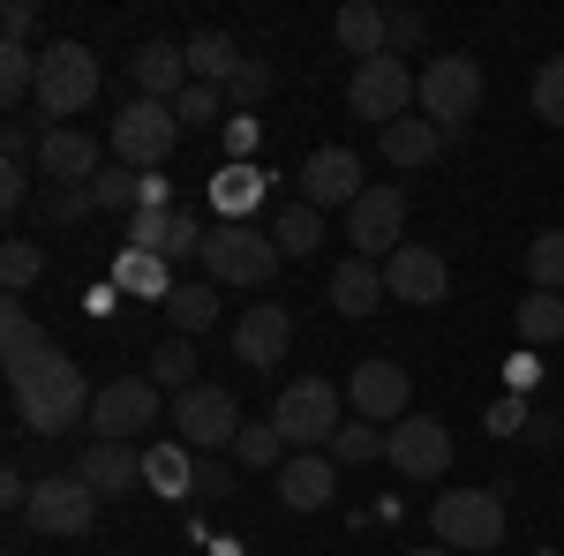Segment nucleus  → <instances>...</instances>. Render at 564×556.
<instances>
[{"label": "nucleus", "instance_id": "f257e3e1", "mask_svg": "<svg viewBox=\"0 0 564 556\" xmlns=\"http://www.w3.org/2000/svg\"><path fill=\"white\" fill-rule=\"evenodd\" d=\"M8 391H15V414H23L31 436H68L76 422H90V399H98L84 384V369L68 353H53V346L31 369H8Z\"/></svg>", "mask_w": 564, "mask_h": 556}, {"label": "nucleus", "instance_id": "f03ea898", "mask_svg": "<svg viewBox=\"0 0 564 556\" xmlns=\"http://www.w3.org/2000/svg\"><path fill=\"white\" fill-rule=\"evenodd\" d=\"M98 98V53L84 39H53L39 45V113L45 121H76Z\"/></svg>", "mask_w": 564, "mask_h": 556}, {"label": "nucleus", "instance_id": "7ed1b4c3", "mask_svg": "<svg viewBox=\"0 0 564 556\" xmlns=\"http://www.w3.org/2000/svg\"><path fill=\"white\" fill-rule=\"evenodd\" d=\"M430 526H436V542L459 556L497 549L505 542V489H444L430 504Z\"/></svg>", "mask_w": 564, "mask_h": 556}, {"label": "nucleus", "instance_id": "20e7f679", "mask_svg": "<svg viewBox=\"0 0 564 556\" xmlns=\"http://www.w3.org/2000/svg\"><path fill=\"white\" fill-rule=\"evenodd\" d=\"M475 106H481V61L475 53H444L422 68V121L444 129V143H459V135L475 129Z\"/></svg>", "mask_w": 564, "mask_h": 556}, {"label": "nucleus", "instance_id": "39448f33", "mask_svg": "<svg viewBox=\"0 0 564 556\" xmlns=\"http://www.w3.org/2000/svg\"><path fill=\"white\" fill-rule=\"evenodd\" d=\"M347 106H354V121H377V135H384L391 121H406V106H422V76H406L399 53L361 61L347 76Z\"/></svg>", "mask_w": 564, "mask_h": 556}, {"label": "nucleus", "instance_id": "423d86ee", "mask_svg": "<svg viewBox=\"0 0 564 556\" xmlns=\"http://www.w3.org/2000/svg\"><path fill=\"white\" fill-rule=\"evenodd\" d=\"M271 271H279V241H271V233L226 226V218L204 233V279H212V286H263Z\"/></svg>", "mask_w": 564, "mask_h": 556}, {"label": "nucleus", "instance_id": "0eeeda50", "mask_svg": "<svg viewBox=\"0 0 564 556\" xmlns=\"http://www.w3.org/2000/svg\"><path fill=\"white\" fill-rule=\"evenodd\" d=\"M271 422H279V436H286L294 451H332V436H339V384H324V377H294V384L279 391Z\"/></svg>", "mask_w": 564, "mask_h": 556}, {"label": "nucleus", "instance_id": "6e6552de", "mask_svg": "<svg viewBox=\"0 0 564 556\" xmlns=\"http://www.w3.org/2000/svg\"><path fill=\"white\" fill-rule=\"evenodd\" d=\"M113 159L135 173H159L166 166V151L181 143V121H174V106H159V98H135V106H121L113 113Z\"/></svg>", "mask_w": 564, "mask_h": 556}, {"label": "nucleus", "instance_id": "1a4fd4ad", "mask_svg": "<svg viewBox=\"0 0 564 556\" xmlns=\"http://www.w3.org/2000/svg\"><path fill=\"white\" fill-rule=\"evenodd\" d=\"M347 241H354V257H369V263L399 257V249H406V188L369 181V188H361V204L347 211Z\"/></svg>", "mask_w": 564, "mask_h": 556}, {"label": "nucleus", "instance_id": "9d476101", "mask_svg": "<svg viewBox=\"0 0 564 556\" xmlns=\"http://www.w3.org/2000/svg\"><path fill=\"white\" fill-rule=\"evenodd\" d=\"M174 436L188 444V451H226L234 436H241V399L226 384H196V391H181L174 399Z\"/></svg>", "mask_w": 564, "mask_h": 556}, {"label": "nucleus", "instance_id": "9b49d317", "mask_svg": "<svg viewBox=\"0 0 564 556\" xmlns=\"http://www.w3.org/2000/svg\"><path fill=\"white\" fill-rule=\"evenodd\" d=\"M159 422V384L151 377H121L90 399V444H135L143 428Z\"/></svg>", "mask_w": 564, "mask_h": 556}, {"label": "nucleus", "instance_id": "f8f14e48", "mask_svg": "<svg viewBox=\"0 0 564 556\" xmlns=\"http://www.w3.org/2000/svg\"><path fill=\"white\" fill-rule=\"evenodd\" d=\"M406 399H414V384H406V361H361L347 377V406H354V422H377V428H391V422H406Z\"/></svg>", "mask_w": 564, "mask_h": 556}, {"label": "nucleus", "instance_id": "ddd939ff", "mask_svg": "<svg viewBox=\"0 0 564 556\" xmlns=\"http://www.w3.org/2000/svg\"><path fill=\"white\" fill-rule=\"evenodd\" d=\"M31 526L39 534H90V519H98V489H90L84 473H45L39 489H31Z\"/></svg>", "mask_w": 564, "mask_h": 556}, {"label": "nucleus", "instance_id": "4468645a", "mask_svg": "<svg viewBox=\"0 0 564 556\" xmlns=\"http://www.w3.org/2000/svg\"><path fill=\"white\" fill-rule=\"evenodd\" d=\"M384 459L406 473V481H436V473L452 467V428L430 422V414H406V422L384 428Z\"/></svg>", "mask_w": 564, "mask_h": 556}, {"label": "nucleus", "instance_id": "2eb2a0df", "mask_svg": "<svg viewBox=\"0 0 564 556\" xmlns=\"http://www.w3.org/2000/svg\"><path fill=\"white\" fill-rule=\"evenodd\" d=\"M361 159H354L347 143H324V151H308L302 166V204H316V211H354L361 204Z\"/></svg>", "mask_w": 564, "mask_h": 556}, {"label": "nucleus", "instance_id": "dca6fc26", "mask_svg": "<svg viewBox=\"0 0 564 556\" xmlns=\"http://www.w3.org/2000/svg\"><path fill=\"white\" fill-rule=\"evenodd\" d=\"M286 346H294V308H286V301H257V308H241V324H234V361H249V369H279Z\"/></svg>", "mask_w": 564, "mask_h": 556}, {"label": "nucleus", "instance_id": "f3484780", "mask_svg": "<svg viewBox=\"0 0 564 556\" xmlns=\"http://www.w3.org/2000/svg\"><path fill=\"white\" fill-rule=\"evenodd\" d=\"M39 173L61 181V188H90V181L106 173V151H98L90 129H45L39 135Z\"/></svg>", "mask_w": 564, "mask_h": 556}, {"label": "nucleus", "instance_id": "a211bd4d", "mask_svg": "<svg viewBox=\"0 0 564 556\" xmlns=\"http://www.w3.org/2000/svg\"><path fill=\"white\" fill-rule=\"evenodd\" d=\"M204 233L212 226H196V211H135L129 218V249H151V257H166V263H181V257H204Z\"/></svg>", "mask_w": 564, "mask_h": 556}, {"label": "nucleus", "instance_id": "6ab92c4d", "mask_svg": "<svg viewBox=\"0 0 564 556\" xmlns=\"http://www.w3.org/2000/svg\"><path fill=\"white\" fill-rule=\"evenodd\" d=\"M444 286H452V271H444V257L436 249H399V257L384 263V294L391 301H406V308H436L444 301Z\"/></svg>", "mask_w": 564, "mask_h": 556}, {"label": "nucleus", "instance_id": "aec40b11", "mask_svg": "<svg viewBox=\"0 0 564 556\" xmlns=\"http://www.w3.org/2000/svg\"><path fill=\"white\" fill-rule=\"evenodd\" d=\"M332 497H339V459L332 451H294L279 467V504L286 512H324Z\"/></svg>", "mask_w": 564, "mask_h": 556}, {"label": "nucleus", "instance_id": "412c9836", "mask_svg": "<svg viewBox=\"0 0 564 556\" xmlns=\"http://www.w3.org/2000/svg\"><path fill=\"white\" fill-rule=\"evenodd\" d=\"M129 76H135V90H143V98H159V106H174L181 90L196 84V76H188V45H174V39L135 45V53H129Z\"/></svg>", "mask_w": 564, "mask_h": 556}, {"label": "nucleus", "instance_id": "4be33fe9", "mask_svg": "<svg viewBox=\"0 0 564 556\" xmlns=\"http://www.w3.org/2000/svg\"><path fill=\"white\" fill-rule=\"evenodd\" d=\"M76 473L98 497H129V489H143V451L135 444H90L84 459H76Z\"/></svg>", "mask_w": 564, "mask_h": 556}, {"label": "nucleus", "instance_id": "5701e85b", "mask_svg": "<svg viewBox=\"0 0 564 556\" xmlns=\"http://www.w3.org/2000/svg\"><path fill=\"white\" fill-rule=\"evenodd\" d=\"M263 181H271L263 166H234V159H226V166L212 173V211L226 218V226H249L257 204H263Z\"/></svg>", "mask_w": 564, "mask_h": 556}, {"label": "nucleus", "instance_id": "b1692460", "mask_svg": "<svg viewBox=\"0 0 564 556\" xmlns=\"http://www.w3.org/2000/svg\"><path fill=\"white\" fill-rule=\"evenodd\" d=\"M377 301H384V263L347 257L332 271V308H339V316H377Z\"/></svg>", "mask_w": 564, "mask_h": 556}, {"label": "nucleus", "instance_id": "393cba45", "mask_svg": "<svg viewBox=\"0 0 564 556\" xmlns=\"http://www.w3.org/2000/svg\"><path fill=\"white\" fill-rule=\"evenodd\" d=\"M332 31H339V45L354 53V68H361V61H384V53H391V39H384V8H377V0H347Z\"/></svg>", "mask_w": 564, "mask_h": 556}, {"label": "nucleus", "instance_id": "a878e982", "mask_svg": "<svg viewBox=\"0 0 564 556\" xmlns=\"http://www.w3.org/2000/svg\"><path fill=\"white\" fill-rule=\"evenodd\" d=\"M113 286H121V294H143V301H174V263L166 257H151V249H121V257H113Z\"/></svg>", "mask_w": 564, "mask_h": 556}, {"label": "nucleus", "instance_id": "bb28decb", "mask_svg": "<svg viewBox=\"0 0 564 556\" xmlns=\"http://www.w3.org/2000/svg\"><path fill=\"white\" fill-rule=\"evenodd\" d=\"M436 151H444V129L422 121V113H406V121H391V129H384V159L399 173H406V166H430Z\"/></svg>", "mask_w": 564, "mask_h": 556}, {"label": "nucleus", "instance_id": "cd10ccee", "mask_svg": "<svg viewBox=\"0 0 564 556\" xmlns=\"http://www.w3.org/2000/svg\"><path fill=\"white\" fill-rule=\"evenodd\" d=\"M143 489H159V497H196V451H188V444L143 451Z\"/></svg>", "mask_w": 564, "mask_h": 556}, {"label": "nucleus", "instance_id": "c85d7f7f", "mask_svg": "<svg viewBox=\"0 0 564 556\" xmlns=\"http://www.w3.org/2000/svg\"><path fill=\"white\" fill-rule=\"evenodd\" d=\"M166 324H174L181 339L212 331V324H218V286H212V279H181L174 301H166Z\"/></svg>", "mask_w": 564, "mask_h": 556}, {"label": "nucleus", "instance_id": "c756f323", "mask_svg": "<svg viewBox=\"0 0 564 556\" xmlns=\"http://www.w3.org/2000/svg\"><path fill=\"white\" fill-rule=\"evenodd\" d=\"M188 76L226 90L234 76H241V53H234V39H226V31H196V39H188Z\"/></svg>", "mask_w": 564, "mask_h": 556}, {"label": "nucleus", "instance_id": "7c9ffc66", "mask_svg": "<svg viewBox=\"0 0 564 556\" xmlns=\"http://www.w3.org/2000/svg\"><path fill=\"white\" fill-rule=\"evenodd\" d=\"M143 377H151L159 391H174V399H181V391H196V346H188V339H159Z\"/></svg>", "mask_w": 564, "mask_h": 556}, {"label": "nucleus", "instance_id": "2f4dec72", "mask_svg": "<svg viewBox=\"0 0 564 556\" xmlns=\"http://www.w3.org/2000/svg\"><path fill=\"white\" fill-rule=\"evenodd\" d=\"M271 241H279V257H316V241H324V211H316V204H286L279 226H271Z\"/></svg>", "mask_w": 564, "mask_h": 556}, {"label": "nucleus", "instance_id": "473e14b6", "mask_svg": "<svg viewBox=\"0 0 564 556\" xmlns=\"http://www.w3.org/2000/svg\"><path fill=\"white\" fill-rule=\"evenodd\" d=\"M0 353H8V369H31L45 353V339H39V324H31V308L23 301H8L0 308Z\"/></svg>", "mask_w": 564, "mask_h": 556}, {"label": "nucleus", "instance_id": "72a5a7b5", "mask_svg": "<svg viewBox=\"0 0 564 556\" xmlns=\"http://www.w3.org/2000/svg\"><path fill=\"white\" fill-rule=\"evenodd\" d=\"M527 286H534V294H564V233L557 226L527 241Z\"/></svg>", "mask_w": 564, "mask_h": 556}, {"label": "nucleus", "instance_id": "f704fd0d", "mask_svg": "<svg viewBox=\"0 0 564 556\" xmlns=\"http://www.w3.org/2000/svg\"><path fill=\"white\" fill-rule=\"evenodd\" d=\"M0 98H8V106L39 98V53L15 45V39H0Z\"/></svg>", "mask_w": 564, "mask_h": 556}, {"label": "nucleus", "instance_id": "c9c22d12", "mask_svg": "<svg viewBox=\"0 0 564 556\" xmlns=\"http://www.w3.org/2000/svg\"><path fill=\"white\" fill-rule=\"evenodd\" d=\"M90 204H98V211H143V173L135 166H106L98 173V181H90Z\"/></svg>", "mask_w": 564, "mask_h": 556}, {"label": "nucleus", "instance_id": "e433bc0d", "mask_svg": "<svg viewBox=\"0 0 564 556\" xmlns=\"http://www.w3.org/2000/svg\"><path fill=\"white\" fill-rule=\"evenodd\" d=\"M520 339H527V346L564 339V294H527V301H520Z\"/></svg>", "mask_w": 564, "mask_h": 556}, {"label": "nucleus", "instance_id": "4c0bfd02", "mask_svg": "<svg viewBox=\"0 0 564 556\" xmlns=\"http://www.w3.org/2000/svg\"><path fill=\"white\" fill-rule=\"evenodd\" d=\"M332 459H339V467H369V459H384V428H377V422H339Z\"/></svg>", "mask_w": 564, "mask_h": 556}, {"label": "nucleus", "instance_id": "58836bf2", "mask_svg": "<svg viewBox=\"0 0 564 556\" xmlns=\"http://www.w3.org/2000/svg\"><path fill=\"white\" fill-rule=\"evenodd\" d=\"M527 98H534V113H542L550 129H564V53H550V61L534 68V90H527Z\"/></svg>", "mask_w": 564, "mask_h": 556}, {"label": "nucleus", "instance_id": "ea45409f", "mask_svg": "<svg viewBox=\"0 0 564 556\" xmlns=\"http://www.w3.org/2000/svg\"><path fill=\"white\" fill-rule=\"evenodd\" d=\"M39 271H45V249H39V241H8V249H0V286H8V301L23 294Z\"/></svg>", "mask_w": 564, "mask_h": 556}, {"label": "nucleus", "instance_id": "a19ab883", "mask_svg": "<svg viewBox=\"0 0 564 556\" xmlns=\"http://www.w3.org/2000/svg\"><path fill=\"white\" fill-rule=\"evenodd\" d=\"M279 451H286L279 422H241V436H234V459H241V467H271Z\"/></svg>", "mask_w": 564, "mask_h": 556}, {"label": "nucleus", "instance_id": "79ce46f5", "mask_svg": "<svg viewBox=\"0 0 564 556\" xmlns=\"http://www.w3.org/2000/svg\"><path fill=\"white\" fill-rule=\"evenodd\" d=\"M218 98H226L218 84H188L174 98V121H181V129H212V121H218Z\"/></svg>", "mask_w": 564, "mask_h": 556}, {"label": "nucleus", "instance_id": "37998d69", "mask_svg": "<svg viewBox=\"0 0 564 556\" xmlns=\"http://www.w3.org/2000/svg\"><path fill=\"white\" fill-rule=\"evenodd\" d=\"M422 31H430V23H422L414 8H384V39H391V53H399V61L422 45Z\"/></svg>", "mask_w": 564, "mask_h": 556}, {"label": "nucleus", "instance_id": "c03bdc74", "mask_svg": "<svg viewBox=\"0 0 564 556\" xmlns=\"http://www.w3.org/2000/svg\"><path fill=\"white\" fill-rule=\"evenodd\" d=\"M527 422H534V406H527L520 391H505V399H497V406H489V436H520Z\"/></svg>", "mask_w": 564, "mask_h": 556}, {"label": "nucleus", "instance_id": "a18cd8bd", "mask_svg": "<svg viewBox=\"0 0 564 556\" xmlns=\"http://www.w3.org/2000/svg\"><path fill=\"white\" fill-rule=\"evenodd\" d=\"M249 151H257V113H234V121H226V159L249 166Z\"/></svg>", "mask_w": 564, "mask_h": 556}, {"label": "nucleus", "instance_id": "49530a36", "mask_svg": "<svg viewBox=\"0 0 564 556\" xmlns=\"http://www.w3.org/2000/svg\"><path fill=\"white\" fill-rule=\"evenodd\" d=\"M23 204H31V166L8 159V166H0V211H23Z\"/></svg>", "mask_w": 564, "mask_h": 556}, {"label": "nucleus", "instance_id": "de8ad7c7", "mask_svg": "<svg viewBox=\"0 0 564 556\" xmlns=\"http://www.w3.org/2000/svg\"><path fill=\"white\" fill-rule=\"evenodd\" d=\"M31 23H39V8H31V0H8V8H0V31H8L15 45L31 39Z\"/></svg>", "mask_w": 564, "mask_h": 556}, {"label": "nucleus", "instance_id": "09e8293b", "mask_svg": "<svg viewBox=\"0 0 564 556\" xmlns=\"http://www.w3.org/2000/svg\"><path fill=\"white\" fill-rule=\"evenodd\" d=\"M263 90H271V68H263V61H241V76H234V98L249 106V98H263Z\"/></svg>", "mask_w": 564, "mask_h": 556}, {"label": "nucleus", "instance_id": "8fccbe9b", "mask_svg": "<svg viewBox=\"0 0 564 556\" xmlns=\"http://www.w3.org/2000/svg\"><path fill=\"white\" fill-rule=\"evenodd\" d=\"M84 211H98L90 188H61V196H53V218H84Z\"/></svg>", "mask_w": 564, "mask_h": 556}, {"label": "nucleus", "instance_id": "3c124183", "mask_svg": "<svg viewBox=\"0 0 564 556\" xmlns=\"http://www.w3.org/2000/svg\"><path fill=\"white\" fill-rule=\"evenodd\" d=\"M218 489H234V481H226V473L212 467V451H204V459H196V497H218Z\"/></svg>", "mask_w": 564, "mask_h": 556}, {"label": "nucleus", "instance_id": "603ef678", "mask_svg": "<svg viewBox=\"0 0 564 556\" xmlns=\"http://www.w3.org/2000/svg\"><path fill=\"white\" fill-rule=\"evenodd\" d=\"M113 301H121V286H113V279H106V286H90V294H84V308H90V316H106V308H113Z\"/></svg>", "mask_w": 564, "mask_h": 556}, {"label": "nucleus", "instance_id": "864d4df0", "mask_svg": "<svg viewBox=\"0 0 564 556\" xmlns=\"http://www.w3.org/2000/svg\"><path fill=\"white\" fill-rule=\"evenodd\" d=\"M414 556H459V549H444V542H430V549H414Z\"/></svg>", "mask_w": 564, "mask_h": 556}, {"label": "nucleus", "instance_id": "5fc2aeb1", "mask_svg": "<svg viewBox=\"0 0 564 556\" xmlns=\"http://www.w3.org/2000/svg\"><path fill=\"white\" fill-rule=\"evenodd\" d=\"M557 422H564V414H557Z\"/></svg>", "mask_w": 564, "mask_h": 556}]
</instances>
